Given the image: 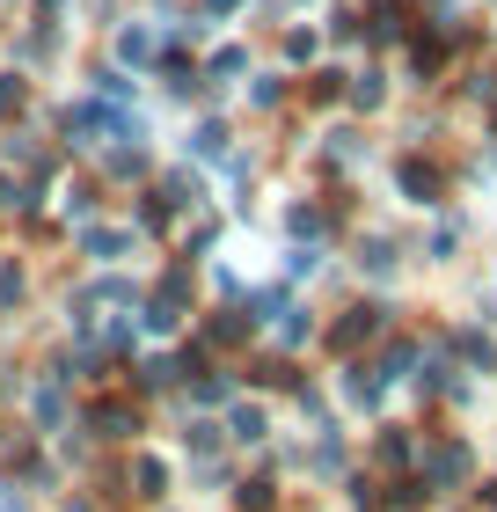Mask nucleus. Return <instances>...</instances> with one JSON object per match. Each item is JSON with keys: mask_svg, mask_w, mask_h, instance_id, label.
Returning <instances> with one entry per match:
<instances>
[{"mask_svg": "<svg viewBox=\"0 0 497 512\" xmlns=\"http://www.w3.org/2000/svg\"><path fill=\"white\" fill-rule=\"evenodd\" d=\"M183 315H191V271H169L154 286V300H147V315H139V322H147L154 337H169V330H183Z\"/></svg>", "mask_w": 497, "mask_h": 512, "instance_id": "f257e3e1", "label": "nucleus"}, {"mask_svg": "<svg viewBox=\"0 0 497 512\" xmlns=\"http://www.w3.org/2000/svg\"><path fill=\"white\" fill-rule=\"evenodd\" d=\"M468 469H476V454H468L461 439H439V447L424 454V476H417V483H424V491H461Z\"/></svg>", "mask_w": 497, "mask_h": 512, "instance_id": "f03ea898", "label": "nucleus"}, {"mask_svg": "<svg viewBox=\"0 0 497 512\" xmlns=\"http://www.w3.org/2000/svg\"><path fill=\"white\" fill-rule=\"evenodd\" d=\"M395 191L410 198V205H439L446 198V176L432 169V161H417V154H402L395 161Z\"/></svg>", "mask_w": 497, "mask_h": 512, "instance_id": "7ed1b4c3", "label": "nucleus"}, {"mask_svg": "<svg viewBox=\"0 0 497 512\" xmlns=\"http://www.w3.org/2000/svg\"><path fill=\"white\" fill-rule=\"evenodd\" d=\"M381 330H388V308H373V300H359V308H344V322L329 330V344H337V352H359V344H373Z\"/></svg>", "mask_w": 497, "mask_h": 512, "instance_id": "20e7f679", "label": "nucleus"}, {"mask_svg": "<svg viewBox=\"0 0 497 512\" xmlns=\"http://www.w3.org/2000/svg\"><path fill=\"white\" fill-rule=\"evenodd\" d=\"M110 52H117V66H132V74H139V66H154V59H161V30H154V22H125Z\"/></svg>", "mask_w": 497, "mask_h": 512, "instance_id": "39448f33", "label": "nucleus"}, {"mask_svg": "<svg viewBox=\"0 0 497 512\" xmlns=\"http://www.w3.org/2000/svg\"><path fill=\"white\" fill-rule=\"evenodd\" d=\"M88 432H96V439H132L139 410L125 403V395H103V403H88Z\"/></svg>", "mask_w": 497, "mask_h": 512, "instance_id": "423d86ee", "label": "nucleus"}, {"mask_svg": "<svg viewBox=\"0 0 497 512\" xmlns=\"http://www.w3.org/2000/svg\"><path fill=\"white\" fill-rule=\"evenodd\" d=\"M344 103L373 118V110L388 103V74H381V66H359V74H344Z\"/></svg>", "mask_w": 497, "mask_h": 512, "instance_id": "0eeeda50", "label": "nucleus"}, {"mask_svg": "<svg viewBox=\"0 0 497 512\" xmlns=\"http://www.w3.org/2000/svg\"><path fill=\"white\" fill-rule=\"evenodd\" d=\"M381 388H388L381 366H359V359L344 366V403H351V410H373V403H381Z\"/></svg>", "mask_w": 497, "mask_h": 512, "instance_id": "6e6552de", "label": "nucleus"}, {"mask_svg": "<svg viewBox=\"0 0 497 512\" xmlns=\"http://www.w3.org/2000/svg\"><path fill=\"white\" fill-rule=\"evenodd\" d=\"M446 52H454V44H446L439 30H432V37H410V81H417V88H424V81H439Z\"/></svg>", "mask_w": 497, "mask_h": 512, "instance_id": "1a4fd4ad", "label": "nucleus"}, {"mask_svg": "<svg viewBox=\"0 0 497 512\" xmlns=\"http://www.w3.org/2000/svg\"><path fill=\"white\" fill-rule=\"evenodd\" d=\"M366 37L373 44H402L410 37V8H402V0H381V8L366 15Z\"/></svg>", "mask_w": 497, "mask_h": 512, "instance_id": "9d476101", "label": "nucleus"}, {"mask_svg": "<svg viewBox=\"0 0 497 512\" xmlns=\"http://www.w3.org/2000/svg\"><path fill=\"white\" fill-rule=\"evenodd\" d=\"M271 432V417H264V403H234L227 410V439H242V447H256V439Z\"/></svg>", "mask_w": 497, "mask_h": 512, "instance_id": "9b49d317", "label": "nucleus"}, {"mask_svg": "<svg viewBox=\"0 0 497 512\" xmlns=\"http://www.w3.org/2000/svg\"><path fill=\"white\" fill-rule=\"evenodd\" d=\"M132 235L125 227H81V256H96V264H110V256H125Z\"/></svg>", "mask_w": 497, "mask_h": 512, "instance_id": "f8f14e48", "label": "nucleus"}, {"mask_svg": "<svg viewBox=\"0 0 497 512\" xmlns=\"http://www.w3.org/2000/svg\"><path fill=\"white\" fill-rule=\"evenodd\" d=\"M132 483H139V498H169V461L161 454H132Z\"/></svg>", "mask_w": 497, "mask_h": 512, "instance_id": "ddd939ff", "label": "nucleus"}, {"mask_svg": "<svg viewBox=\"0 0 497 512\" xmlns=\"http://www.w3.org/2000/svg\"><path fill=\"white\" fill-rule=\"evenodd\" d=\"M395 264H402V256H395L388 235H366V242H359V271H366V278H395Z\"/></svg>", "mask_w": 497, "mask_h": 512, "instance_id": "4468645a", "label": "nucleus"}, {"mask_svg": "<svg viewBox=\"0 0 497 512\" xmlns=\"http://www.w3.org/2000/svg\"><path fill=\"white\" fill-rule=\"evenodd\" d=\"M191 154H198V161H227V154H234V147H227V125H220V118H198V125H191Z\"/></svg>", "mask_w": 497, "mask_h": 512, "instance_id": "2eb2a0df", "label": "nucleus"}, {"mask_svg": "<svg viewBox=\"0 0 497 512\" xmlns=\"http://www.w3.org/2000/svg\"><path fill=\"white\" fill-rule=\"evenodd\" d=\"M125 96H139V74H125V66H96V103H125Z\"/></svg>", "mask_w": 497, "mask_h": 512, "instance_id": "dca6fc26", "label": "nucleus"}, {"mask_svg": "<svg viewBox=\"0 0 497 512\" xmlns=\"http://www.w3.org/2000/svg\"><path fill=\"white\" fill-rule=\"evenodd\" d=\"M234 74H249V52L242 44H220V52L205 59V81H234Z\"/></svg>", "mask_w": 497, "mask_h": 512, "instance_id": "f3484780", "label": "nucleus"}, {"mask_svg": "<svg viewBox=\"0 0 497 512\" xmlns=\"http://www.w3.org/2000/svg\"><path fill=\"white\" fill-rule=\"evenodd\" d=\"M373 461H381V469H410V461H417V447H410L402 432H381V439H373Z\"/></svg>", "mask_w": 497, "mask_h": 512, "instance_id": "a211bd4d", "label": "nucleus"}, {"mask_svg": "<svg viewBox=\"0 0 497 512\" xmlns=\"http://www.w3.org/2000/svg\"><path fill=\"white\" fill-rule=\"evenodd\" d=\"M271 330H278V344H286V352H300V344L315 337V322H307V308H286V315L271 322Z\"/></svg>", "mask_w": 497, "mask_h": 512, "instance_id": "6ab92c4d", "label": "nucleus"}, {"mask_svg": "<svg viewBox=\"0 0 497 512\" xmlns=\"http://www.w3.org/2000/svg\"><path fill=\"white\" fill-rule=\"evenodd\" d=\"M176 374H183L176 359H139V374H132V381L147 388V395H161V388H176Z\"/></svg>", "mask_w": 497, "mask_h": 512, "instance_id": "aec40b11", "label": "nucleus"}, {"mask_svg": "<svg viewBox=\"0 0 497 512\" xmlns=\"http://www.w3.org/2000/svg\"><path fill=\"white\" fill-rule=\"evenodd\" d=\"M454 352H461V366H497V344H490L483 330H461V337H454Z\"/></svg>", "mask_w": 497, "mask_h": 512, "instance_id": "412c9836", "label": "nucleus"}, {"mask_svg": "<svg viewBox=\"0 0 497 512\" xmlns=\"http://www.w3.org/2000/svg\"><path fill=\"white\" fill-rule=\"evenodd\" d=\"M322 59V30H286V66H315Z\"/></svg>", "mask_w": 497, "mask_h": 512, "instance_id": "4be33fe9", "label": "nucleus"}, {"mask_svg": "<svg viewBox=\"0 0 497 512\" xmlns=\"http://www.w3.org/2000/svg\"><path fill=\"white\" fill-rule=\"evenodd\" d=\"M249 330H256L249 315H212V322H205V337H212V344H242Z\"/></svg>", "mask_w": 497, "mask_h": 512, "instance_id": "5701e85b", "label": "nucleus"}, {"mask_svg": "<svg viewBox=\"0 0 497 512\" xmlns=\"http://www.w3.org/2000/svg\"><path fill=\"white\" fill-rule=\"evenodd\" d=\"M286 235H293V242H315V235H322V205H293V213H286Z\"/></svg>", "mask_w": 497, "mask_h": 512, "instance_id": "b1692460", "label": "nucleus"}, {"mask_svg": "<svg viewBox=\"0 0 497 512\" xmlns=\"http://www.w3.org/2000/svg\"><path fill=\"white\" fill-rule=\"evenodd\" d=\"M410 366H424V352H417V344H410V337H402V344H388L381 374H388V381H402V374H410Z\"/></svg>", "mask_w": 497, "mask_h": 512, "instance_id": "393cba45", "label": "nucleus"}, {"mask_svg": "<svg viewBox=\"0 0 497 512\" xmlns=\"http://www.w3.org/2000/svg\"><path fill=\"white\" fill-rule=\"evenodd\" d=\"M22 96H30V81H22L15 66H8V74H0V118H15V110H22Z\"/></svg>", "mask_w": 497, "mask_h": 512, "instance_id": "a878e982", "label": "nucleus"}, {"mask_svg": "<svg viewBox=\"0 0 497 512\" xmlns=\"http://www.w3.org/2000/svg\"><path fill=\"white\" fill-rule=\"evenodd\" d=\"M337 96H344V74H329V66L307 74V103H337Z\"/></svg>", "mask_w": 497, "mask_h": 512, "instance_id": "bb28decb", "label": "nucleus"}, {"mask_svg": "<svg viewBox=\"0 0 497 512\" xmlns=\"http://www.w3.org/2000/svg\"><path fill=\"white\" fill-rule=\"evenodd\" d=\"M329 37H337V44H359V37H366V15L337 8V15H329Z\"/></svg>", "mask_w": 497, "mask_h": 512, "instance_id": "cd10ccee", "label": "nucleus"}, {"mask_svg": "<svg viewBox=\"0 0 497 512\" xmlns=\"http://www.w3.org/2000/svg\"><path fill=\"white\" fill-rule=\"evenodd\" d=\"M249 103H256V110H278V103H286V81H278V74L249 81Z\"/></svg>", "mask_w": 497, "mask_h": 512, "instance_id": "c85d7f7f", "label": "nucleus"}, {"mask_svg": "<svg viewBox=\"0 0 497 512\" xmlns=\"http://www.w3.org/2000/svg\"><path fill=\"white\" fill-rule=\"evenodd\" d=\"M286 271H293V278H315V271H322V249H315V242H293Z\"/></svg>", "mask_w": 497, "mask_h": 512, "instance_id": "c756f323", "label": "nucleus"}, {"mask_svg": "<svg viewBox=\"0 0 497 512\" xmlns=\"http://www.w3.org/2000/svg\"><path fill=\"white\" fill-rule=\"evenodd\" d=\"M468 103H497V74L490 66H468Z\"/></svg>", "mask_w": 497, "mask_h": 512, "instance_id": "7c9ffc66", "label": "nucleus"}, {"mask_svg": "<svg viewBox=\"0 0 497 512\" xmlns=\"http://www.w3.org/2000/svg\"><path fill=\"white\" fill-rule=\"evenodd\" d=\"M8 308H22V271L0 264V315H8Z\"/></svg>", "mask_w": 497, "mask_h": 512, "instance_id": "2f4dec72", "label": "nucleus"}, {"mask_svg": "<svg viewBox=\"0 0 497 512\" xmlns=\"http://www.w3.org/2000/svg\"><path fill=\"white\" fill-rule=\"evenodd\" d=\"M139 169H147V147H117L110 154V176H139Z\"/></svg>", "mask_w": 497, "mask_h": 512, "instance_id": "473e14b6", "label": "nucleus"}, {"mask_svg": "<svg viewBox=\"0 0 497 512\" xmlns=\"http://www.w3.org/2000/svg\"><path fill=\"white\" fill-rule=\"evenodd\" d=\"M454 249H461V220H446L439 235H432V264H446V256H454Z\"/></svg>", "mask_w": 497, "mask_h": 512, "instance_id": "72a5a7b5", "label": "nucleus"}, {"mask_svg": "<svg viewBox=\"0 0 497 512\" xmlns=\"http://www.w3.org/2000/svg\"><path fill=\"white\" fill-rule=\"evenodd\" d=\"M234 505H242V512H271V483H242Z\"/></svg>", "mask_w": 497, "mask_h": 512, "instance_id": "f704fd0d", "label": "nucleus"}, {"mask_svg": "<svg viewBox=\"0 0 497 512\" xmlns=\"http://www.w3.org/2000/svg\"><path fill=\"white\" fill-rule=\"evenodd\" d=\"M183 439H191V454H212V447H220V439H227V432H220V425H191V432H183Z\"/></svg>", "mask_w": 497, "mask_h": 512, "instance_id": "c9c22d12", "label": "nucleus"}, {"mask_svg": "<svg viewBox=\"0 0 497 512\" xmlns=\"http://www.w3.org/2000/svg\"><path fill=\"white\" fill-rule=\"evenodd\" d=\"M242 8H249V0H198L205 22H227V15H242Z\"/></svg>", "mask_w": 497, "mask_h": 512, "instance_id": "e433bc0d", "label": "nucleus"}, {"mask_svg": "<svg viewBox=\"0 0 497 512\" xmlns=\"http://www.w3.org/2000/svg\"><path fill=\"white\" fill-rule=\"evenodd\" d=\"M256 381H264V388H286L293 366H286V359H264V366H256Z\"/></svg>", "mask_w": 497, "mask_h": 512, "instance_id": "4c0bfd02", "label": "nucleus"}, {"mask_svg": "<svg viewBox=\"0 0 497 512\" xmlns=\"http://www.w3.org/2000/svg\"><path fill=\"white\" fill-rule=\"evenodd\" d=\"M37 417H44V425H66V403H59V388H44V395H37Z\"/></svg>", "mask_w": 497, "mask_h": 512, "instance_id": "58836bf2", "label": "nucleus"}, {"mask_svg": "<svg viewBox=\"0 0 497 512\" xmlns=\"http://www.w3.org/2000/svg\"><path fill=\"white\" fill-rule=\"evenodd\" d=\"M198 403H227V374H198Z\"/></svg>", "mask_w": 497, "mask_h": 512, "instance_id": "ea45409f", "label": "nucleus"}, {"mask_svg": "<svg viewBox=\"0 0 497 512\" xmlns=\"http://www.w3.org/2000/svg\"><path fill=\"white\" fill-rule=\"evenodd\" d=\"M96 213V191H66V220H88Z\"/></svg>", "mask_w": 497, "mask_h": 512, "instance_id": "a19ab883", "label": "nucleus"}, {"mask_svg": "<svg viewBox=\"0 0 497 512\" xmlns=\"http://www.w3.org/2000/svg\"><path fill=\"white\" fill-rule=\"evenodd\" d=\"M66 512H96V505H66Z\"/></svg>", "mask_w": 497, "mask_h": 512, "instance_id": "79ce46f5", "label": "nucleus"}]
</instances>
